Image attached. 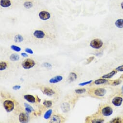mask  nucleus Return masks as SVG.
<instances>
[{
    "mask_svg": "<svg viewBox=\"0 0 123 123\" xmlns=\"http://www.w3.org/2000/svg\"><path fill=\"white\" fill-rule=\"evenodd\" d=\"M90 91L91 92H90V93L91 94L92 96L97 97H103L107 93L106 89L101 87L94 88L91 89Z\"/></svg>",
    "mask_w": 123,
    "mask_h": 123,
    "instance_id": "obj_1",
    "label": "nucleus"
},
{
    "mask_svg": "<svg viewBox=\"0 0 123 123\" xmlns=\"http://www.w3.org/2000/svg\"><path fill=\"white\" fill-rule=\"evenodd\" d=\"M35 65V61L32 59H26L22 63V66L23 69L25 70H28L32 69Z\"/></svg>",
    "mask_w": 123,
    "mask_h": 123,
    "instance_id": "obj_2",
    "label": "nucleus"
},
{
    "mask_svg": "<svg viewBox=\"0 0 123 123\" xmlns=\"http://www.w3.org/2000/svg\"><path fill=\"white\" fill-rule=\"evenodd\" d=\"M103 45V42L99 39H95L92 40L90 43V46L94 49H99L102 47Z\"/></svg>",
    "mask_w": 123,
    "mask_h": 123,
    "instance_id": "obj_3",
    "label": "nucleus"
},
{
    "mask_svg": "<svg viewBox=\"0 0 123 123\" xmlns=\"http://www.w3.org/2000/svg\"><path fill=\"white\" fill-rule=\"evenodd\" d=\"M3 106L7 113H10L13 111L14 108V102L10 100H6L3 102Z\"/></svg>",
    "mask_w": 123,
    "mask_h": 123,
    "instance_id": "obj_4",
    "label": "nucleus"
},
{
    "mask_svg": "<svg viewBox=\"0 0 123 123\" xmlns=\"http://www.w3.org/2000/svg\"><path fill=\"white\" fill-rule=\"evenodd\" d=\"M100 112L103 116H110L113 113V109L110 106H105L102 108Z\"/></svg>",
    "mask_w": 123,
    "mask_h": 123,
    "instance_id": "obj_5",
    "label": "nucleus"
},
{
    "mask_svg": "<svg viewBox=\"0 0 123 123\" xmlns=\"http://www.w3.org/2000/svg\"><path fill=\"white\" fill-rule=\"evenodd\" d=\"M123 98L120 96H115L112 99V103L116 107L120 106L123 102Z\"/></svg>",
    "mask_w": 123,
    "mask_h": 123,
    "instance_id": "obj_6",
    "label": "nucleus"
},
{
    "mask_svg": "<svg viewBox=\"0 0 123 123\" xmlns=\"http://www.w3.org/2000/svg\"><path fill=\"white\" fill-rule=\"evenodd\" d=\"M39 17L41 20L44 21L49 19L51 17V15L48 12L42 11L39 13Z\"/></svg>",
    "mask_w": 123,
    "mask_h": 123,
    "instance_id": "obj_7",
    "label": "nucleus"
},
{
    "mask_svg": "<svg viewBox=\"0 0 123 123\" xmlns=\"http://www.w3.org/2000/svg\"><path fill=\"white\" fill-rule=\"evenodd\" d=\"M19 118L20 123H28L29 121L28 115L24 113H21L20 114Z\"/></svg>",
    "mask_w": 123,
    "mask_h": 123,
    "instance_id": "obj_8",
    "label": "nucleus"
},
{
    "mask_svg": "<svg viewBox=\"0 0 123 123\" xmlns=\"http://www.w3.org/2000/svg\"><path fill=\"white\" fill-rule=\"evenodd\" d=\"M43 93L48 97H51L55 94V92L52 88L49 87H44L42 90Z\"/></svg>",
    "mask_w": 123,
    "mask_h": 123,
    "instance_id": "obj_9",
    "label": "nucleus"
},
{
    "mask_svg": "<svg viewBox=\"0 0 123 123\" xmlns=\"http://www.w3.org/2000/svg\"><path fill=\"white\" fill-rule=\"evenodd\" d=\"M33 36L37 39H43L45 36V33L41 30H36L34 32Z\"/></svg>",
    "mask_w": 123,
    "mask_h": 123,
    "instance_id": "obj_10",
    "label": "nucleus"
},
{
    "mask_svg": "<svg viewBox=\"0 0 123 123\" xmlns=\"http://www.w3.org/2000/svg\"><path fill=\"white\" fill-rule=\"evenodd\" d=\"M63 76L61 75H57L51 78L49 80V82L51 84H56L61 82L63 80Z\"/></svg>",
    "mask_w": 123,
    "mask_h": 123,
    "instance_id": "obj_11",
    "label": "nucleus"
},
{
    "mask_svg": "<svg viewBox=\"0 0 123 123\" xmlns=\"http://www.w3.org/2000/svg\"><path fill=\"white\" fill-rule=\"evenodd\" d=\"M24 98L25 99L30 103H35L36 101V99L35 97L32 95H25L24 96Z\"/></svg>",
    "mask_w": 123,
    "mask_h": 123,
    "instance_id": "obj_12",
    "label": "nucleus"
},
{
    "mask_svg": "<svg viewBox=\"0 0 123 123\" xmlns=\"http://www.w3.org/2000/svg\"><path fill=\"white\" fill-rule=\"evenodd\" d=\"M116 73H117V71L116 70H115V71L114 70L109 73H107V74H106L105 75H103L101 77V78H104V79H110V78H111L112 77H113L114 75L116 74Z\"/></svg>",
    "mask_w": 123,
    "mask_h": 123,
    "instance_id": "obj_13",
    "label": "nucleus"
},
{
    "mask_svg": "<svg viewBox=\"0 0 123 123\" xmlns=\"http://www.w3.org/2000/svg\"><path fill=\"white\" fill-rule=\"evenodd\" d=\"M11 2L10 0H1L0 5L2 7H8L11 5Z\"/></svg>",
    "mask_w": 123,
    "mask_h": 123,
    "instance_id": "obj_14",
    "label": "nucleus"
},
{
    "mask_svg": "<svg viewBox=\"0 0 123 123\" xmlns=\"http://www.w3.org/2000/svg\"><path fill=\"white\" fill-rule=\"evenodd\" d=\"M61 108L64 113H67L69 112L70 110V106L69 103L65 102L61 105Z\"/></svg>",
    "mask_w": 123,
    "mask_h": 123,
    "instance_id": "obj_15",
    "label": "nucleus"
},
{
    "mask_svg": "<svg viewBox=\"0 0 123 123\" xmlns=\"http://www.w3.org/2000/svg\"><path fill=\"white\" fill-rule=\"evenodd\" d=\"M77 78V74L74 72H71L69 75V80L70 82H74Z\"/></svg>",
    "mask_w": 123,
    "mask_h": 123,
    "instance_id": "obj_16",
    "label": "nucleus"
},
{
    "mask_svg": "<svg viewBox=\"0 0 123 123\" xmlns=\"http://www.w3.org/2000/svg\"><path fill=\"white\" fill-rule=\"evenodd\" d=\"M115 25L119 28H123V19H120L116 20L115 22Z\"/></svg>",
    "mask_w": 123,
    "mask_h": 123,
    "instance_id": "obj_17",
    "label": "nucleus"
},
{
    "mask_svg": "<svg viewBox=\"0 0 123 123\" xmlns=\"http://www.w3.org/2000/svg\"><path fill=\"white\" fill-rule=\"evenodd\" d=\"M61 119L60 117L57 115H53L50 120V123H61Z\"/></svg>",
    "mask_w": 123,
    "mask_h": 123,
    "instance_id": "obj_18",
    "label": "nucleus"
},
{
    "mask_svg": "<svg viewBox=\"0 0 123 123\" xmlns=\"http://www.w3.org/2000/svg\"><path fill=\"white\" fill-rule=\"evenodd\" d=\"M108 82V81L106 79L102 78V79H97V80H95L94 82V83H95V84H96L97 85H99L106 83Z\"/></svg>",
    "mask_w": 123,
    "mask_h": 123,
    "instance_id": "obj_19",
    "label": "nucleus"
},
{
    "mask_svg": "<svg viewBox=\"0 0 123 123\" xmlns=\"http://www.w3.org/2000/svg\"><path fill=\"white\" fill-rule=\"evenodd\" d=\"M20 58V57L19 55L16 54H13L10 57V59L12 61H18Z\"/></svg>",
    "mask_w": 123,
    "mask_h": 123,
    "instance_id": "obj_20",
    "label": "nucleus"
},
{
    "mask_svg": "<svg viewBox=\"0 0 123 123\" xmlns=\"http://www.w3.org/2000/svg\"><path fill=\"white\" fill-rule=\"evenodd\" d=\"M14 39L16 43H21L23 41L24 38L22 35L20 34H18L15 36Z\"/></svg>",
    "mask_w": 123,
    "mask_h": 123,
    "instance_id": "obj_21",
    "label": "nucleus"
},
{
    "mask_svg": "<svg viewBox=\"0 0 123 123\" xmlns=\"http://www.w3.org/2000/svg\"><path fill=\"white\" fill-rule=\"evenodd\" d=\"M52 113H53V110L51 109H49L48 111H47L44 115V118L46 120H47V119H49V118L51 116Z\"/></svg>",
    "mask_w": 123,
    "mask_h": 123,
    "instance_id": "obj_22",
    "label": "nucleus"
},
{
    "mask_svg": "<svg viewBox=\"0 0 123 123\" xmlns=\"http://www.w3.org/2000/svg\"><path fill=\"white\" fill-rule=\"evenodd\" d=\"M109 123H123V119L120 117H116L115 118L113 119Z\"/></svg>",
    "mask_w": 123,
    "mask_h": 123,
    "instance_id": "obj_23",
    "label": "nucleus"
},
{
    "mask_svg": "<svg viewBox=\"0 0 123 123\" xmlns=\"http://www.w3.org/2000/svg\"><path fill=\"white\" fill-rule=\"evenodd\" d=\"M23 6L25 8H26L27 9H30L33 6V4L31 2L28 1V2H26L24 3Z\"/></svg>",
    "mask_w": 123,
    "mask_h": 123,
    "instance_id": "obj_24",
    "label": "nucleus"
},
{
    "mask_svg": "<svg viewBox=\"0 0 123 123\" xmlns=\"http://www.w3.org/2000/svg\"><path fill=\"white\" fill-rule=\"evenodd\" d=\"M11 48L13 51H14L17 52H20L21 50V48L20 47H18V46H17L16 45H12L11 46Z\"/></svg>",
    "mask_w": 123,
    "mask_h": 123,
    "instance_id": "obj_25",
    "label": "nucleus"
},
{
    "mask_svg": "<svg viewBox=\"0 0 123 123\" xmlns=\"http://www.w3.org/2000/svg\"><path fill=\"white\" fill-rule=\"evenodd\" d=\"M43 105L47 108H50L52 105V102L51 100H45L43 102Z\"/></svg>",
    "mask_w": 123,
    "mask_h": 123,
    "instance_id": "obj_26",
    "label": "nucleus"
},
{
    "mask_svg": "<svg viewBox=\"0 0 123 123\" xmlns=\"http://www.w3.org/2000/svg\"><path fill=\"white\" fill-rule=\"evenodd\" d=\"M7 67V64L5 62H1L0 63V70L3 71L5 70Z\"/></svg>",
    "mask_w": 123,
    "mask_h": 123,
    "instance_id": "obj_27",
    "label": "nucleus"
},
{
    "mask_svg": "<svg viewBox=\"0 0 123 123\" xmlns=\"http://www.w3.org/2000/svg\"><path fill=\"white\" fill-rule=\"evenodd\" d=\"M86 90L85 88H82V89H77L75 90V93L78 94H83L86 92Z\"/></svg>",
    "mask_w": 123,
    "mask_h": 123,
    "instance_id": "obj_28",
    "label": "nucleus"
},
{
    "mask_svg": "<svg viewBox=\"0 0 123 123\" xmlns=\"http://www.w3.org/2000/svg\"><path fill=\"white\" fill-rule=\"evenodd\" d=\"M122 82V81L119 79H116L114 81V82H113V83L111 84V85L113 86H117L119 85H120Z\"/></svg>",
    "mask_w": 123,
    "mask_h": 123,
    "instance_id": "obj_29",
    "label": "nucleus"
},
{
    "mask_svg": "<svg viewBox=\"0 0 123 123\" xmlns=\"http://www.w3.org/2000/svg\"><path fill=\"white\" fill-rule=\"evenodd\" d=\"M104 119L96 118V119H94L93 120H92L91 121V122L93 123H101L104 122Z\"/></svg>",
    "mask_w": 123,
    "mask_h": 123,
    "instance_id": "obj_30",
    "label": "nucleus"
},
{
    "mask_svg": "<svg viewBox=\"0 0 123 123\" xmlns=\"http://www.w3.org/2000/svg\"><path fill=\"white\" fill-rule=\"evenodd\" d=\"M92 82H93V81L92 80H90L89 81H87V82H83V83H80L78 84V85L79 86H85L87 85H89L90 84H91Z\"/></svg>",
    "mask_w": 123,
    "mask_h": 123,
    "instance_id": "obj_31",
    "label": "nucleus"
},
{
    "mask_svg": "<svg viewBox=\"0 0 123 123\" xmlns=\"http://www.w3.org/2000/svg\"><path fill=\"white\" fill-rule=\"evenodd\" d=\"M25 51L26 52H27V53H28L29 54H33L34 53L33 50L30 49V48H27L25 49Z\"/></svg>",
    "mask_w": 123,
    "mask_h": 123,
    "instance_id": "obj_32",
    "label": "nucleus"
},
{
    "mask_svg": "<svg viewBox=\"0 0 123 123\" xmlns=\"http://www.w3.org/2000/svg\"><path fill=\"white\" fill-rule=\"evenodd\" d=\"M42 66L43 67H47V68H51L52 67V65L49 63L47 62H45L43 63L42 65Z\"/></svg>",
    "mask_w": 123,
    "mask_h": 123,
    "instance_id": "obj_33",
    "label": "nucleus"
},
{
    "mask_svg": "<svg viewBox=\"0 0 123 123\" xmlns=\"http://www.w3.org/2000/svg\"><path fill=\"white\" fill-rule=\"evenodd\" d=\"M115 70H116L117 71H121L123 72V65L118 66V67H117L115 69Z\"/></svg>",
    "mask_w": 123,
    "mask_h": 123,
    "instance_id": "obj_34",
    "label": "nucleus"
},
{
    "mask_svg": "<svg viewBox=\"0 0 123 123\" xmlns=\"http://www.w3.org/2000/svg\"><path fill=\"white\" fill-rule=\"evenodd\" d=\"M25 111L28 114L31 113L32 112V111H33L32 109H31L30 108H28V107H25Z\"/></svg>",
    "mask_w": 123,
    "mask_h": 123,
    "instance_id": "obj_35",
    "label": "nucleus"
},
{
    "mask_svg": "<svg viewBox=\"0 0 123 123\" xmlns=\"http://www.w3.org/2000/svg\"><path fill=\"white\" fill-rule=\"evenodd\" d=\"M21 88V86L20 85H15V86H14L12 88L13 90H19L20 89V88Z\"/></svg>",
    "mask_w": 123,
    "mask_h": 123,
    "instance_id": "obj_36",
    "label": "nucleus"
},
{
    "mask_svg": "<svg viewBox=\"0 0 123 123\" xmlns=\"http://www.w3.org/2000/svg\"><path fill=\"white\" fill-rule=\"evenodd\" d=\"M94 57H93V56L91 57H90L89 58H88V59H87V63H90V62H91V61L94 59Z\"/></svg>",
    "mask_w": 123,
    "mask_h": 123,
    "instance_id": "obj_37",
    "label": "nucleus"
},
{
    "mask_svg": "<svg viewBox=\"0 0 123 123\" xmlns=\"http://www.w3.org/2000/svg\"><path fill=\"white\" fill-rule=\"evenodd\" d=\"M24 105H25V107H28V108H30L31 109H32L33 111H34V109H33V108L31 106H30L29 105H28V104H27V103H24Z\"/></svg>",
    "mask_w": 123,
    "mask_h": 123,
    "instance_id": "obj_38",
    "label": "nucleus"
},
{
    "mask_svg": "<svg viewBox=\"0 0 123 123\" xmlns=\"http://www.w3.org/2000/svg\"><path fill=\"white\" fill-rule=\"evenodd\" d=\"M21 55L24 57H28V55L27 54H26V53H22L21 54Z\"/></svg>",
    "mask_w": 123,
    "mask_h": 123,
    "instance_id": "obj_39",
    "label": "nucleus"
},
{
    "mask_svg": "<svg viewBox=\"0 0 123 123\" xmlns=\"http://www.w3.org/2000/svg\"><path fill=\"white\" fill-rule=\"evenodd\" d=\"M121 7L123 10V2L121 3Z\"/></svg>",
    "mask_w": 123,
    "mask_h": 123,
    "instance_id": "obj_40",
    "label": "nucleus"
},
{
    "mask_svg": "<svg viewBox=\"0 0 123 123\" xmlns=\"http://www.w3.org/2000/svg\"><path fill=\"white\" fill-rule=\"evenodd\" d=\"M121 93H122V94L123 95V85L122 86V88H121Z\"/></svg>",
    "mask_w": 123,
    "mask_h": 123,
    "instance_id": "obj_41",
    "label": "nucleus"
},
{
    "mask_svg": "<svg viewBox=\"0 0 123 123\" xmlns=\"http://www.w3.org/2000/svg\"><path fill=\"white\" fill-rule=\"evenodd\" d=\"M37 100H38V101H39V102H40L41 99L39 98V97H37Z\"/></svg>",
    "mask_w": 123,
    "mask_h": 123,
    "instance_id": "obj_42",
    "label": "nucleus"
}]
</instances>
